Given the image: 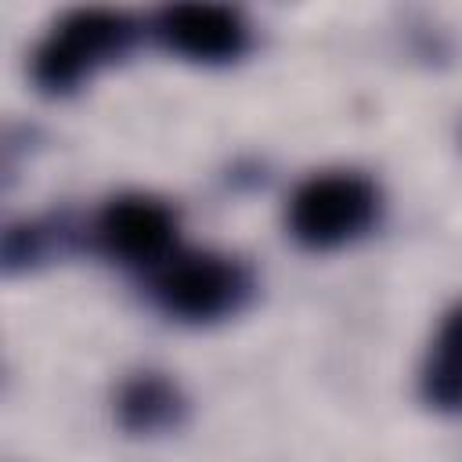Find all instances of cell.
Returning <instances> with one entry per match:
<instances>
[{
    "label": "cell",
    "instance_id": "1",
    "mask_svg": "<svg viewBox=\"0 0 462 462\" xmlns=\"http://www.w3.org/2000/svg\"><path fill=\"white\" fill-rule=\"evenodd\" d=\"M130 43H134V22L126 14L105 7H83L65 14L40 43L32 76L47 94H72L101 65L126 54Z\"/></svg>",
    "mask_w": 462,
    "mask_h": 462
},
{
    "label": "cell",
    "instance_id": "2",
    "mask_svg": "<svg viewBox=\"0 0 462 462\" xmlns=\"http://www.w3.org/2000/svg\"><path fill=\"white\" fill-rule=\"evenodd\" d=\"M379 191L368 177L332 170L303 180L289 202V231L307 249H336L372 227Z\"/></svg>",
    "mask_w": 462,
    "mask_h": 462
},
{
    "label": "cell",
    "instance_id": "3",
    "mask_svg": "<svg viewBox=\"0 0 462 462\" xmlns=\"http://www.w3.org/2000/svg\"><path fill=\"white\" fill-rule=\"evenodd\" d=\"M249 296V274L217 253L173 256L155 278V300L166 314L202 325L235 314Z\"/></svg>",
    "mask_w": 462,
    "mask_h": 462
},
{
    "label": "cell",
    "instance_id": "4",
    "mask_svg": "<svg viewBox=\"0 0 462 462\" xmlns=\"http://www.w3.org/2000/svg\"><path fill=\"white\" fill-rule=\"evenodd\" d=\"M101 249L130 267H148L170 256L177 242V217L152 195H119L97 217Z\"/></svg>",
    "mask_w": 462,
    "mask_h": 462
},
{
    "label": "cell",
    "instance_id": "5",
    "mask_svg": "<svg viewBox=\"0 0 462 462\" xmlns=\"http://www.w3.org/2000/svg\"><path fill=\"white\" fill-rule=\"evenodd\" d=\"M155 36L162 40L166 51L188 61H206V65L235 61L249 47L245 18L235 7H220V4L162 7L155 18Z\"/></svg>",
    "mask_w": 462,
    "mask_h": 462
},
{
    "label": "cell",
    "instance_id": "6",
    "mask_svg": "<svg viewBox=\"0 0 462 462\" xmlns=\"http://www.w3.org/2000/svg\"><path fill=\"white\" fill-rule=\"evenodd\" d=\"M422 397L440 411H462V303L437 328L422 368Z\"/></svg>",
    "mask_w": 462,
    "mask_h": 462
},
{
    "label": "cell",
    "instance_id": "7",
    "mask_svg": "<svg viewBox=\"0 0 462 462\" xmlns=\"http://www.w3.org/2000/svg\"><path fill=\"white\" fill-rule=\"evenodd\" d=\"M180 411L184 404H180L177 386L155 372L130 379L119 393V422L130 433H159L166 426H177Z\"/></svg>",
    "mask_w": 462,
    "mask_h": 462
}]
</instances>
